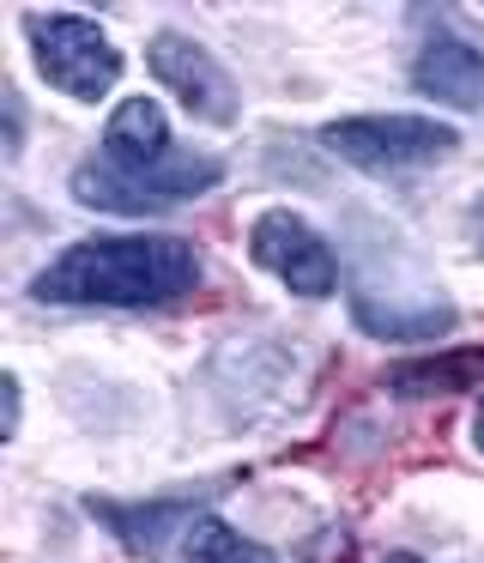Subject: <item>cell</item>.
Listing matches in <instances>:
<instances>
[{"label": "cell", "mask_w": 484, "mask_h": 563, "mask_svg": "<svg viewBox=\"0 0 484 563\" xmlns=\"http://www.w3.org/2000/svg\"><path fill=\"white\" fill-rule=\"evenodd\" d=\"M200 285V255L182 236H91L73 243L31 279L36 303H97V309H152L176 303Z\"/></svg>", "instance_id": "cell-1"}, {"label": "cell", "mask_w": 484, "mask_h": 563, "mask_svg": "<svg viewBox=\"0 0 484 563\" xmlns=\"http://www.w3.org/2000/svg\"><path fill=\"white\" fill-rule=\"evenodd\" d=\"M224 164L218 158H194V152H169V158L145 164V170H116V164H85L73 176V195L97 212H157L194 200L206 188H218Z\"/></svg>", "instance_id": "cell-2"}, {"label": "cell", "mask_w": 484, "mask_h": 563, "mask_svg": "<svg viewBox=\"0 0 484 563\" xmlns=\"http://www.w3.org/2000/svg\"><path fill=\"white\" fill-rule=\"evenodd\" d=\"M24 37H31V49H36L43 79L61 86L67 98H79V103H97L121 79L116 43H109L103 31H97V19H85V13H31L24 19Z\"/></svg>", "instance_id": "cell-3"}, {"label": "cell", "mask_w": 484, "mask_h": 563, "mask_svg": "<svg viewBox=\"0 0 484 563\" xmlns=\"http://www.w3.org/2000/svg\"><path fill=\"white\" fill-rule=\"evenodd\" d=\"M321 146L339 152L358 170H418L436 164L442 152L460 146V134L430 115H351V122H327Z\"/></svg>", "instance_id": "cell-4"}, {"label": "cell", "mask_w": 484, "mask_h": 563, "mask_svg": "<svg viewBox=\"0 0 484 563\" xmlns=\"http://www.w3.org/2000/svg\"><path fill=\"white\" fill-rule=\"evenodd\" d=\"M249 255L261 261L273 279H285L297 297H327L339 285V261L297 212H261L249 231Z\"/></svg>", "instance_id": "cell-5"}, {"label": "cell", "mask_w": 484, "mask_h": 563, "mask_svg": "<svg viewBox=\"0 0 484 563\" xmlns=\"http://www.w3.org/2000/svg\"><path fill=\"white\" fill-rule=\"evenodd\" d=\"M145 62H152V74L164 79L194 115H206V122H237V86H230V74L194 37L164 31V37H152Z\"/></svg>", "instance_id": "cell-6"}, {"label": "cell", "mask_w": 484, "mask_h": 563, "mask_svg": "<svg viewBox=\"0 0 484 563\" xmlns=\"http://www.w3.org/2000/svg\"><path fill=\"white\" fill-rule=\"evenodd\" d=\"M418 91L436 103H454V110H484V55L466 49L454 37H436L418 55Z\"/></svg>", "instance_id": "cell-7"}, {"label": "cell", "mask_w": 484, "mask_h": 563, "mask_svg": "<svg viewBox=\"0 0 484 563\" xmlns=\"http://www.w3.org/2000/svg\"><path fill=\"white\" fill-rule=\"evenodd\" d=\"M169 158V122L152 98H128L103 128V164L116 170H145V164Z\"/></svg>", "instance_id": "cell-8"}, {"label": "cell", "mask_w": 484, "mask_h": 563, "mask_svg": "<svg viewBox=\"0 0 484 563\" xmlns=\"http://www.w3.org/2000/svg\"><path fill=\"white\" fill-rule=\"evenodd\" d=\"M484 382V352H448L430 357V364H406L387 376L394 394H460V388H479Z\"/></svg>", "instance_id": "cell-9"}, {"label": "cell", "mask_w": 484, "mask_h": 563, "mask_svg": "<svg viewBox=\"0 0 484 563\" xmlns=\"http://www.w3.org/2000/svg\"><path fill=\"white\" fill-rule=\"evenodd\" d=\"M188 563H278L273 551H261L254 539H242L224 521H194L188 533Z\"/></svg>", "instance_id": "cell-10"}, {"label": "cell", "mask_w": 484, "mask_h": 563, "mask_svg": "<svg viewBox=\"0 0 484 563\" xmlns=\"http://www.w3.org/2000/svg\"><path fill=\"white\" fill-rule=\"evenodd\" d=\"M382 563H424V558H418V551H387Z\"/></svg>", "instance_id": "cell-11"}, {"label": "cell", "mask_w": 484, "mask_h": 563, "mask_svg": "<svg viewBox=\"0 0 484 563\" xmlns=\"http://www.w3.org/2000/svg\"><path fill=\"white\" fill-rule=\"evenodd\" d=\"M472 231H479V243H484V195H479V207H472Z\"/></svg>", "instance_id": "cell-12"}, {"label": "cell", "mask_w": 484, "mask_h": 563, "mask_svg": "<svg viewBox=\"0 0 484 563\" xmlns=\"http://www.w3.org/2000/svg\"><path fill=\"white\" fill-rule=\"evenodd\" d=\"M472 442H479V449H484V412H479V424H472Z\"/></svg>", "instance_id": "cell-13"}]
</instances>
